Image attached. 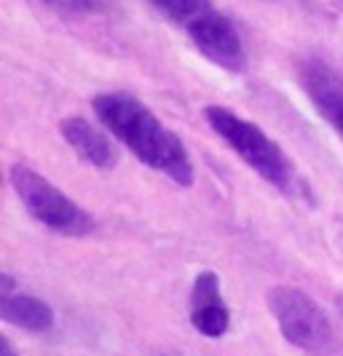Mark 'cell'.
<instances>
[{"mask_svg": "<svg viewBox=\"0 0 343 356\" xmlns=\"http://www.w3.org/2000/svg\"><path fill=\"white\" fill-rule=\"evenodd\" d=\"M91 107L110 137L129 147L140 163L161 172L163 177L182 188L193 185V163L180 137L169 131L159 121V115L150 107H145L134 94L105 91L94 97Z\"/></svg>", "mask_w": 343, "mask_h": 356, "instance_id": "6da1fadb", "label": "cell"}, {"mask_svg": "<svg viewBox=\"0 0 343 356\" xmlns=\"http://www.w3.org/2000/svg\"><path fill=\"white\" fill-rule=\"evenodd\" d=\"M169 24L182 27L191 43L223 70H247V49L231 17H225L212 0H145Z\"/></svg>", "mask_w": 343, "mask_h": 356, "instance_id": "7a4b0ae2", "label": "cell"}, {"mask_svg": "<svg viewBox=\"0 0 343 356\" xmlns=\"http://www.w3.org/2000/svg\"><path fill=\"white\" fill-rule=\"evenodd\" d=\"M204 118H207L209 129L253 169L255 175H260L269 185H273L282 193L292 191V185H295L292 161L260 126L220 105L204 107Z\"/></svg>", "mask_w": 343, "mask_h": 356, "instance_id": "3957f363", "label": "cell"}, {"mask_svg": "<svg viewBox=\"0 0 343 356\" xmlns=\"http://www.w3.org/2000/svg\"><path fill=\"white\" fill-rule=\"evenodd\" d=\"M279 332L292 348L306 356H341V338L322 305L298 286H271L266 292Z\"/></svg>", "mask_w": 343, "mask_h": 356, "instance_id": "277c9868", "label": "cell"}, {"mask_svg": "<svg viewBox=\"0 0 343 356\" xmlns=\"http://www.w3.org/2000/svg\"><path fill=\"white\" fill-rule=\"evenodd\" d=\"M8 179H11V188L22 201V207L43 228L59 233V236H72V238H83V236L94 233L97 228L94 217L86 209H81L70 196H65L43 175H38L33 166L14 163L8 169Z\"/></svg>", "mask_w": 343, "mask_h": 356, "instance_id": "5b68a950", "label": "cell"}, {"mask_svg": "<svg viewBox=\"0 0 343 356\" xmlns=\"http://www.w3.org/2000/svg\"><path fill=\"white\" fill-rule=\"evenodd\" d=\"M298 81L306 91L308 102L319 113V118L343 137V75L327 62L308 56L298 67Z\"/></svg>", "mask_w": 343, "mask_h": 356, "instance_id": "8992f818", "label": "cell"}, {"mask_svg": "<svg viewBox=\"0 0 343 356\" xmlns=\"http://www.w3.org/2000/svg\"><path fill=\"white\" fill-rule=\"evenodd\" d=\"M191 324L193 330L209 340L223 338L231 327V311L220 289V276L215 270H201L191 286Z\"/></svg>", "mask_w": 343, "mask_h": 356, "instance_id": "52a82bcc", "label": "cell"}, {"mask_svg": "<svg viewBox=\"0 0 343 356\" xmlns=\"http://www.w3.org/2000/svg\"><path fill=\"white\" fill-rule=\"evenodd\" d=\"M59 131L65 137V143L70 145L72 150L78 153V159L91 163L94 169L108 172L118 163V147L110 140L105 131H99L94 124H89L81 115H70L59 124Z\"/></svg>", "mask_w": 343, "mask_h": 356, "instance_id": "ba28073f", "label": "cell"}, {"mask_svg": "<svg viewBox=\"0 0 343 356\" xmlns=\"http://www.w3.org/2000/svg\"><path fill=\"white\" fill-rule=\"evenodd\" d=\"M0 316L6 324L27 332H49L56 321L54 308L46 300L22 292H0Z\"/></svg>", "mask_w": 343, "mask_h": 356, "instance_id": "9c48e42d", "label": "cell"}, {"mask_svg": "<svg viewBox=\"0 0 343 356\" xmlns=\"http://www.w3.org/2000/svg\"><path fill=\"white\" fill-rule=\"evenodd\" d=\"M43 3L67 11H99V0H43Z\"/></svg>", "mask_w": 343, "mask_h": 356, "instance_id": "30bf717a", "label": "cell"}, {"mask_svg": "<svg viewBox=\"0 0 343 356\" xmlns=\"http://www.w3.org/2000/svg\"><path fill=\"white\" fill-rule=\"evenodd\" d=\"M0 356H19V354H17V348L11 346V340L6 338V335L0 338Z\"/></svg>", "mask_w": 343, "mask_h": 356, "instance_id": "8fae6325", "label": "cell"}, {"mask_svg": "<svg viewBox=\"0 0 343 356\" xmlns=\"http://www.w3.org/2000/svg\"><path fill=\"white\" fill-rule=\"evenodd\" d=\"M338 311H341V316H343V295H338Z\"/></svg>", "mask_w": 343, "mask_h": 356, "instance_id": "7c38bea8", "label": "cell"}]
</instances>
